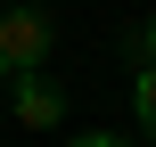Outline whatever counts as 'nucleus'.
<instances>
[{
  "label": "nucleus",
  "mask_w": 156,
  "mask_h": 147,
  "mask_svg": "<svg viewBox=\"0 0 156 147\" xmlns=\"http://www.w3.org/2000/svg\"><path fill=\"white\" fill-rule=\"evenodd\" d=\"M8 106H16L25 131H58V123H66V90H58L49 74H16V82H8Z\"/></svg>",
  "instance_id": "f03ea898"
},
{
  "label": "nucleus",
  "mask_w": 156,
  "mask_h": 147,
  "mask_svg": "<svg viewBox=\"0 0 156 147\" xmlns=\"http://www.w3.org/2000/svg\"><path fill=\"white\" fill-rule=\"evenodd\" d=\"M74 147H132V139H123V131H82Z\"/></svg>",
  "instance_id": "39448f33"
},
{
  "label": "nucleus",
  "mask_w": 156,
  "mask_h": 147,
  "mask_svg": "<svg viewBox=\"0 0 156 147\" xmlns=\"http://www.w3.org/2000/svg\"><path fill=\"white\" fill-rule=\"evenodd\" d=\"M132 65H156V8L140 16V33H132Z\"/></svg>",
  "instance_id": "20e7f679"
},
{
  "label": "nucleus",
  "mask_w": 156,
  "mask_h": 147,
  "mask_svg": "<svg viewBox=\"0 0 156 147\" xmlns=\"http://www.w3.org/2000/svg\"><path fill=\"white\" fill-rule=\"evenodd\" d=\"M132 106H140V123H156V65H132Z\"/></svg>",
  "instance_id": "7ed1b4c3"
},
{
  "label": "nucleus",
  "mask_w": 156,
  "mask_h": 147,
  "mask_svg": "<svg viewBox=\"0 0 156 147\" xmlns=\"http://www.w3.org/2000/svg\"><path fill=\"white\" fill-rule=\"evenodd\" d=\"M49 49H58V25H49V8H41V0L0 8V74H8V82H16V74H41V65H49Z\"/></svg>",
  "instance_id": "f257e3e1"
}]
</instances>
